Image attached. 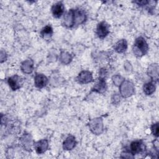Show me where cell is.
Masks as SVG:
<instances>
[{
  "instance_id": "cell-1",
  "label": "cell",
  "mask_w": 159,
  "mask_h": 159,
  "mask_svg": "<svg viewBox=\"0 0 159 159\" xmlns=\"http://www.w3.org/2000/svg\"><path fill=\"white\" fill-rule=\"evenodd\" d=\"M148 50V45L143 37H139L135 39L133 46V52L135 56L142 57L147 53Z\"/></svg>"
},
{
  "instance_id": "cell-2",
  "label": "cell",
  "mask_w": 159,
  "mask_h": 159,
  "mask_svg": "<svg viewBox=\"0 0 159 159\" xmlns=\"http://www.w3.org/2000/svg\"><path fill=\"white\" fill-rule=\"evenodd\" d=\"M119 91L123 98H128L134 94L135 87L131 81L124 80L119 86Z\"/></svg>"
},
{
  "instance_id": "cell-3",
  "label": "cell",
  "mask_w": 159,
  "mask_h": 159,
  "mask_svg": "<svg viewBox=\"0 0 159 159\" xmlns=\"http://www.w3.org/2000/svg\"><path fill=\"white\" fill-rule=\"evenodd\" d=\"M90 130L96 135L101 134L103 131V122L101 118L98 117L92 119L89 123Z\"/></svg>"
},
{
  "instance_id": "cell-4",
  "label": "cell",
  "mask_w": 159,
  "mask_h": 159,
  "mask_svg": "<svg viewBox=\"0 0 159 159\" xmlns=\"http://www.w3.org/2000/svg\"><path fill=\"white\" fill-rule=\"evenodd\" d=\"M109 34V25L105 21L99 22L96 28V34L99 39L105 38Z\"/></svg>"
},
{
  "instance_id": "cell-5",
  "label": "cell",
  "mask_w": 159,
  "mask_h": 159,
  "mask_svg": "<svg viewBox=\"0 0 159 159\" xmlns=\"http://www.w3.org/2000/svg\"><path fill=\"white\" fill-rule=\"evenodd\" d=\"M7 83L10 88L13 91H16L19 89L22 85L23 79L20 76L17 75H15L8 78Z\"/></svg>"
},
{
  "instance_id": "cell-6",
  "label": "cell",
  "mask_w": 159,
  "mask_h": 159,
  "mask_svg": "<svg viewBox=\"0 0 159 159\" xmlns=\"http://www.w3.org/2000/svg\"><path fill=\"white\" fill-rule=\"evenodd\" d=\"M76 81L80 84H87L93 81L92 73L88 70L82 71L76 77Z\"/></svg>"
},
{
  "instance_id": "cell-7",
  "label": "cell",
  "mask_w": 159,
  "mask_h": 159,
  "mask_svg": "<svg viewBox=\"0 0 159 159\" xmlns=\"http://www.w3.org/2000/svg\"><path fill=\"white\" fill-rule=\"evenodd\" d=\"M63 24L66 27H72L75 25V11L70 9L65 14L63 20Z\"/></svg>"
},
{
  "instance_id": "cell-8",
  "label": "cell",
  "mask_w": 159,
  "mask_h": 159,
  "mask_svg": "<svg viewBox=\"0 0 159 159\" xmlns=\"http://www.w3.org/2000/svg\"><path fill=\"white\" fill-rule=\"evenodd\" d=\"M48 83V78L46 76L42 73H36L34 76V84L38 88H42Z\"/></svg>"
},
{
  "instance_id": "cell-9",
  "label": "cell",
  "mask_w": 159,
  "mask_h": 159,
  "mask_svg": "<svg viewBox=\"0 0 159 159\" xmlns=\"http://www.w3.org/2000/svg\"><path fill=\"white\" fill-rule=\"evenodd\" d=\"M65 7L61 2H57L52 7L53 16L55 18H60L64 13Z\"/></svg>"
},
{
  "instance_id": "cell-10",
  "label": "cell",
  "mask_w": 159,
  "mask_h": 159,
  "mask_svg": "<svg viewBox=\"0 0 159 159\" xmlns=\"http://www.w3.org/2000/svg\"><path fill=\"white\" fill-rule=\"evenodd\" d=\"M106 90V83L104 78L99 77L96 81L94 86L92 88L93 91L98 93H103Z\"/></svg>"
},
{
  "instance_id": "cell-11",
  "label": "cell",
  "mask_w": 159,
  "mask_h": 159,
  "mask_svg": "<svg viewBox=\"0 0 159 159\" xmlns=\"http://www.w3.org/2000/svg\"><path fill=\"white\" fill-rule=\"evenodd\" d=\"M48 147V143L47 140L42 139L37 141L34 143V148L36 152L39 154H41L46 152Z\"/></svg>"
},
{
  "instance_id": "cell-12",
  "label": "cell",
  "mask_w": 159,
  "mask_h": 159,
  "mask_svg": "<svg viewBox=\"0 0 159 159\" xmlns=\"http://www.w3.org/2000/svg\"><path fill=\"white\" fill-rule=\"evenodd\" d=\"M75 11V25L81 24L86 19V15L84 10L76 9Z\"/></svg>"
},
{
  "instance_id": "cell-13",
  "label": "cell",
  "mask_w": 159,
  "mask_h": 159,
  "mask_svg": "<svg viewBox=\"0 0 159 159\" xmlns=\"http://www.w3.org/2000/svg\"><path fill=\"white\" fill-rule=\"evenodd\" d=\"M76 144L75 137L73 135H68L63 143V148L66 150H70L73 149Z\"/></svg>"
},
{
  "instance_id": "cell-14",
  "label": "cell",
  "mask_w": 159,
  "mask_h": 159,
  "mask_svg": "<svg viewBox=\"0 0 159 159\" xmlns=\"http://www.w3.org/2000/svg\"><path fill=\"white\" fill-rule=\"evenodd\" d=\"M130 148L132 154H139L143 150V143L142 140L133 141L130 143Z\"/></svg>"
},
{
  "instance_id": "cell-15",
  "label": "cell",
  "mask_w": 159,
  "mask_h": 159,
  "mask_svg": "<svg viewBox=\"0 0 159 159\" xmlns=\"http://www.w3.org/2000/svg\"><path fill=\"white\" fill-rule=\"evenodd\" d=\"M20 68L22 71L25 74H30L34 69V61L31 59H27L21 63Z\"/></svg>"
},
{
  "instance_id": "cell-16",
  "label": "cell",
  "mask_w": 159,
  "mask_h": 159,
  "mask_svg": "<svg viewBox=\"0 0 159 159\" xmlns=\"http://www.w3.org/2000/svg\"><path fill=\"white\" fill-rule=\"evenodd\" d=\"M20 143L25 150L30 151L32 145V139L31 135L29 134H24L20 138Z\"/></svg>"
},
{
  "instance_id": "cell-17",
  "label": "cell",
  "mask_w": 159,
  "mask_h": 159,
  "mask_svg": "<svg viewBox=\"0 0 159 159\" xmlns=\"http://www.w3.org/2000/svg\"><path fill=\"white\" fill-rule=\"evenodd\" d=\"M147 73L153 80H158V65L157 64H152L148 66Z\"/></svg>"
},
{
  "instance_id": "cell-18",
  "label": "cell",
  "mask_w": 159,
  "mask_h": 159,
  "mask_svg": "<svg viewBox=\"0 0 159 159\" xmlns=\"http://www.w3.org/2000/svg\"><path fill=\"white\" fill-rule=\"evenodd\" d=\"M127 48V43L125 39H121L119 40L114 46V50L119 53H124L126 51Z\"/></svg>"
},
{
  "instance_id": "cell-19",
  "label": "cell",
  "mask_w": 159,
  "mask_h": 159,
  "mask_svg": "<svg viewBox=\"0 0 159 159\" xmlns=\"http://www.w3.org/2000/svg\"><path fill=\"white\" fill-rule=\"evenodd\" d=\"M40 34L42 35V37L45 39H50L53 34V29L52 27L49 25H47L45 27H44L42 31L40 32Z\"/></svg>"
},
{
  "instance_id": "cell-20",
  "label": "cell",
  "mask_w": 159,
  "mask_h": 159,
  "mask_svg": "<svg viewBox=\"0 0 159 159\" xmlns=\"http://www.w3.org/2000/svg\"><path fill=\"white\" fill-rule=\"evenodd\" d=\"M155 85L153 82H148L143 85V90L146 95H150L155 91Z\"/></svg>"
},
{
  "instance_id": "cell-21",
  "label": "cell",
  "mask_w": 159,
  "mask_h": 159,
  "mask_svg": "<svg viewBox=\"0 0 159 159\" xmlns=\"http://www.w3.org/2000/svg\"><path fill=\"white\" fill-rule=\"evenodd\" d=\"M60 60L63 64L68 65L71 61L72 57L66 52H61L60 55Z\"/></svg>"
},
{
  "instance_id": "cell-22",
  "label": "cell",
  "mask_w": 159,
  "mask_h": 159,
  "mask_svg": "<svg viewBox=\"0 0 159 159\" xmlns=\"http://www.w3.org/2000/svg\"><path fill=\"white\" fill-rule=\"evenodd\" d=\"M112 80L114 84L116 86H120V84L124 81V78L119 75H116L113 76L112 78Z\"/></svg>"
},
{
  "instance_id": "cell-23",
  "label": "cell",
  "mask_w": 159,
  "mask_h": 159,
  "mask_svg": "<svg viewBox=\"0 0 159 159\" xmlns=\"http://www.w3.org/2000/svg\"><path fill=\"white\" fill-rule=\"evenodd\" d=\"M151 130L152 132V134L153 135H155L156 137H158V132H159V127H158V123H155L152 124L151 127Z\"/></svg>"
},
{
  "instance_id": "cell-24",
  "label": "cell",
  "mask_w": 159,
  "mask_h": 159,
  "mask_svg": "<svg viewBox=\"0 0 159 159\" xmlns=\"http://www.w3.org/2000/svg\"><path fill=\"white\" fill-rule=\"evenodd\" d=\"M133 154L132 153L124 152L121 154V157L122 158H134V156L132 155Z\"/></svg>"
},
{
  "instance_id": "cell-25",
  "label": "cell",
  "mask_w": 159,
  "mask_h": 159,
  "mask_svg": "<svg viewBox=\"0 0 159 159\" xmlns=\"http://www.w3.org/2000/svg\"><path fill=\"white\" fill-rule=\"evenodd\" d=\"M0 58H1V63H2L5 60H6L7 58V55L5 53V52L1 50V55H0Z\"/></svg>"
},
{
  "instance_id": "cell-26",
  "label": "cell",
  "mask_w": 159,
  "mask_h": 159,
  "mask_svg": "<svg viewBox=\"0 0 159 159\" xmlns=\"http://www.w3.org/2000/svg\"><path fill=\"white\" fill-rule=\"evenodd\" d=\"M107 74V71H106V70L104 69V68H101L99 71V75H100V76L101 78H104V76L106 75Z\"/></svg>"
},
{
  "instance_id": "cell-27",
  "label": "cell",
  "mask_w": 159,
  "mask_h": 159,
  "mask_svg": "<svg viewBox=\"0 0 159 159\" xmlns=\"http://www.w3.org/2000/svg\"><path fill=\"white\" fill-rule=\"evenodd\" d=\"M134 2L136 3L137 5L143 6V5H147L148 3H149V1H134Z\"/></svg>"
}]
</instances>
